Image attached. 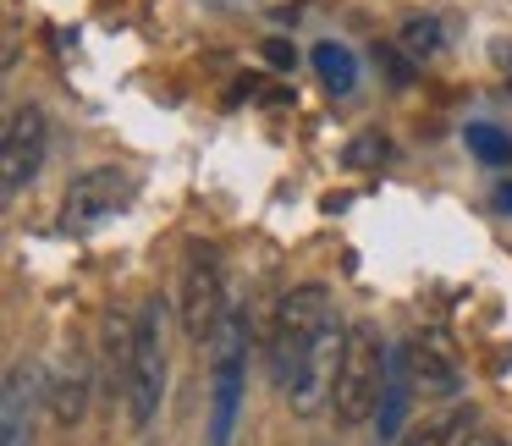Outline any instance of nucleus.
<instances>
[{
    "label": "nucleus",
    "mask_w": 512,
    "mask_h": 446,
    "mask_svg": "<svg viewBox=\"0 0 512 446\" xmlns=\"http://www.w3.org/2000/svg\"><path fill=\"white\" fill-rule=\"evenodd\" d=\"M133 193H138V182H133V171H122V166L83 171V177H72L67 199H61V226H67V232H89V226L111 221L122 204H133Z\"/></svg>",
    "instance_id": "39448f33"
},
{
    "label": "nucleus",
    "mask_w": 512,
    "mask_h": 446,
    "mask_svg": "<svg viewBox=\"0 0 512 446\" xmlns=\"http://www.w3.org/2000/svg\"><path fill=\"white\" fill-rule=\"evenodd\" d=\"M468 435H474V408H468V402H452V408L435 413L430 424H413V430H402L391 446H463Z\"/></svg>",
    "instance_id": "9b49d317"
},
{
    "label": "nucleus",
    "mask_w": 512,
    "mask_h": 446,
    "mask_svg": "<svg viewBox=\"0 0 512 446\" xmlns=\"http://www.w3.org/2000/svg\"><path fill=\"white\" fill-rule=\"evenodd\" d=\"M331 325V292L320 281L309 287H292L287 298L276 303V325H270V380L287 397V386L303 375V364L314 358V342Z\"/></svg>",
    "instance_id": "f257e3e1"
},
{
    "label": "nucleus",
    "mask_w": 512,
    "mask_h": 446,
    "mask_svg": "<svg viewBox=\"0 0 512 446\" xmlns=\"http://www.w3.org/2000/svg\"><path fill=\"white\" fill-rule=\"evenodd\" d=\"M265 56L276 61V67H292V45H287V39H265Z\"/></svg>",
    "instance_id": "a211bd4d"
},
{
    "label": "nucleus",
    "mask_w": 512,
    "mask_h": 446,
    "mask_svg": "<svg viewBox=\"0 0 512 446\" xmlns=\"http://www.w3.org/2000/svg\"><path fill=\"white\" fill-rule=\"evenodd\" d=\"M468 149H474L485 166H501V160H512V138L501 133V127H490V122H474V127H468Z\"/></svg>",
    "instance_id": "2eb2a0df"
},
{
    "label": "nucleus",
    "mask_w": 512,
    "mask_h": 446,
    "mask_svg": "<svg viewBox=\"0 0 512 446\" xmlns=\"http://www.w3.org/2000/svg\"><path fill=\"white\" fill-rule=\"evenodd\" d=\"M463 446H507V441H501V435H468Z\"/></svg>",
    "instance_id": "aec40b11"
},
{
    "label": "nucleus",
    "mask_w": 512,
    "mask_h": 446,
    "mask_svg": "<svg viewBox=\"0 0 512 446\" xmlns=\"http://www.w3.org/2000/svg\"><path fill=\"white\" fill-rule=\"evenodd\" d=\"M314 72H320V83L336 94V100H347V94L358 89V56L347 45H336V39L314 45Z\"/></svg>",
    "instance_id": "f8f14e48"
},
{
    "label": "nucleus",
    "mask_w": 512,
    "mask_h": 446,
    "mask_svg": "<svg viewBox=\"0 0 512 446\" xmlns=\"http://www.w3.org/2000/svg\"><path fill=\"white\" fill-rule=\"evenodd\" d=\"M210 347H215V358H210V446H232L237 408H243V347H248L243 314H226Z\"/></svg>",
    "instance_id": "7ed1b4c3"
},
{
    "label": "nucleus",
    "mask_w": 512,
    "mask_h": 446,
    "mask_svg": "<svg viewBox=\"0 0 512 446\" xmlns=\"http://www.w3.org/2000/svg\"><path fill=\"white\" fill-rule=\"evenodd\" d=\"M496 67H501V78H507V94H512V39H507V45H496Z\"/></svg>",
    "instance_id": "6ab92c4d"
},
{
    "label": "nucleus",
    "mask_w": 512,
    "mask_h": 446,
    "mask_svg": "<svg viewBox=\"0 0 512 446\" xmlns=\"http://www.w3.org/2000/svg\"><path fill=\"white\" fill-rule=\"evenodd\" d=\"M166 397V325H160V303L149 298L138 309V342H133V369H127V424L149 430Z\"/></svg>",
    "instance_id": "20e7f679"
},
{
    "label": "nucleus",
    "mask_w": 512,
    "mask_h": 446,
    "mask_svg": "<svg viewBox=\"0 0 512 446\" xmlns=\"http://www.w3.org/2000/svg\"><path fill=\"white\" fill-rule=\"evenodd\" d=\"M408 364H413V386H419L424 397H457V391H463L457 364L435 342H408Z\"/></svg>",
    "instance_id": "9d476101"
},
{
    "label": "nucleus",
    "mask_w": 512,
    "mask_h": 446,
    "mask_svg": "<svg viewBox=\"0 0 512 446\" xmlns=\"http://www.w3.org/2000/svg\"><path fill=\"white\" fill-rule=\"evenodd\" d=\"M496 204H501V210H512V182H501V188H496Z\"/></svg>",
    "instance_id": "412c9836"
},
{
    "label": "nucleus",
    "mask_w": 512,
    "mask_h": 446,
    "mask_svg": "<svg viewBox=\"0 0 512 446\" xmlns=\"http://www.w3.org/2000/svg\"><path fill=\"white\" fill-rule=\"evenodd\" d=\"M386 353L380 347V331L375 325H347V347H342V364H336V380H331V413L336 424H369L380 413V391H386Z\"/></svg>",
    "instance_id": "f03ea898"
},
{
    "label": "nucleus",
    "mask_w": 512,
    "mask_h": 446,
    "mask_svg": "<svg viewBox=\"0 0 512 446\" xmlns=\"http://www.w3.org/2000/svg\"><path fill=\"white\" fill-rule=\"evenodd\" d=\"M226 298H221V265L210 254H193L188 259V276H182V325H188L193 342H215L226 320Z\"/></svg>",
    "instance_id": "0eeeda50"
},
{
    "label": "nucleus",
    "mask_w": 512,
    "mask_h": 446,
    "mask_svg": "<svg viewBox=\"0 0 512 446\" xmlns=\"http://www.w3.org/2000/svg\"><path fill=\"white\" fill-rule=\"evenodd\" d=\"M380 160H391V144L380 133H364L347 144V166H380Z\"/></svg>",
    "instance_id": "f3484780"
},
{
    "label": "nucleus",
    "mask_w": 512,
    "mask_h": 446,
    "mask_svg": "<svg viewBox=\"0 0 512 446\" xmlns=\"http://www.w3.org/2000/svg\"><path fill=\"white\" fill-rule=\"evenodd\" d=\"M45 144H50V122L45 111H34V105H23V111H12V122H6V138H0V193L6 199H17L23 193V182L39 177V166H45Z\"/></svg>",
    "instance_id": "423d86ee"
},
{
    "label": "nucleus",
    "mask_w": 512,
    "mask_h": 446,
    "mask_svg": "<svg viewBox=\"0 0 512 446\" xmlns=\"http://www.w3.org/2000/svg\"><path fill=\"white\" fill-rule=\"evenodd\" d=\"M45 402V369L34 358L6 369V397H0V446H28L34 441V413Z\"/></svg>",
    "instance_id": "6e6552de"
},
{
    "label": "nucleus",
    "mask_w": 512,
    "mask_h": 446,
    "mask_svg": "<svg viewBox=\"0 0 512 446\" xmlns=\"http://www.w3.org/2000/svg\"><path fill=\"white\" fill-rule=\"evenodd\" d=\"M83 408H89V369L72 364L67 375L50 386V413H56V424H67V430H72V424L83 419Z\"/></svg>",
    "instance_id": "ddd939ff"
},
{
    "label": "nucleus",
    "mask_w": 512,
    "mask_h": 446,
    "mask_svg": "<svg viewBox=\"0 0 512 446\" xmlns=\"http://www.w3.org/2000/svg\"><path fill=\"white\" fill-rule=\"evenodd\" d=\"M408 391H413V364H408V347H391L386 353V391H380V413H375V430L380 441H397L402 419H408Z\"/></svg>",
    "instance_id": "1a4fd4ad"
},
{
    "label": "nucleus",
    "mask_w": 512,
    "mask_h": 446,
    "mask_svg": "<svg viewBox=\"0 0 512 446\" xmlns=\"http://www.w3.org/2000/svg\"><path fill=\"white\" fill-rule=\"evenodd\" d=\"M397 45L408 50L413 61L441 56V23H435V17H408V23H402V34H397Z\"/></svg>",
    "instance_id": "4468645a"
},
{
    "label": "nucleus",
    "mask_w": 512,
    "mask_h": 446,
    "mask_svg": "<svg viewBox=\"0 0 512 446\" xmlns=\"http://www.w3.org/2000/svg\"><path fill=\"white\" fill-rule=\"evenodd\" d=\"M375 67L391 78V89H413V78H419V72H413V56L402 45H375Z\"/></svg>",
    "instance_id": "dca6fc26"
}]
</instances>
